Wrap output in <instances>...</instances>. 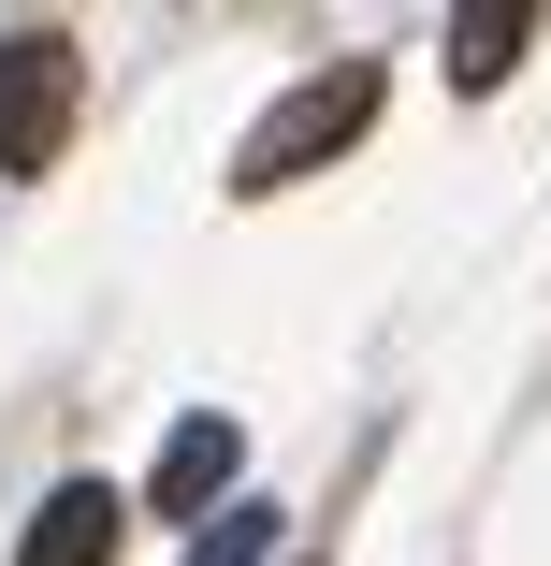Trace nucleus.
Returning <instances> with one entry per match:
<instances>
[{"label": "nucleus", "instance_id": "4", "mask_svg": "<svg viewBox=\"0 0 551 566\" xmlns=\"http://www.w3.org/2000/svg\"><path fill=\"white\" fill-rule=\"evenodd\" d=\"M117 537H131L117 494H102V480H59V494L15 523V566H117Z\"/></svg>", "mask_w": 551, "mask_h": 566}, {"label": "nucleus", "instance_id": "3", "mask_svg": "<svg viewBox=\"0 0 551 566\" xmlns=\"http://www.w3.org/2000/svg\"><path fill=\"white\" fill-rule=\"evenodd\" d=\"M233 465H247V436L218 421V407H189V421L160 436V480H146V509H160V523H218V494H233Z\"/></svg>", "mask_w": 551, "mask_h": 566}, {"label": "nucleus", "instance_id": "2", "mask_svg": "<svg viewBox=\"0 0 551 566\" xmlns=\"http://www.w3.org/2000/svg\"><path fill=\"white\" fill-rule=\"evenodd\" d=\"M73 132V44L59 30H0V175H44Z\"/></svg>", "mask_w": 551, "mask_h": 566}, {"label": "nucleus", "instance_id": "5", "mask_svg": "<svg viewBox=\"0 0 551 566\" xmlns=\"http://www.w3.org/2000/svg\"><path fill=\"white\" fill-rule=\"evenodd\" d=\"M522 44H537L522 0H465V15H451V87H508V73H522Z\"/></svg>", "mask_w": 551, "mask_h": 566}, {"label": "nucleus", "instance_id": "6", "mask_svg": "<svg viewBox=\"0 0 551 566\" xmlns=\"http://www.w3.org/2000/svg\"><path fill=\"white\" fill-rule=\"evenodd\" d=\"M189 566H276V509H218Z\"/></svg>", "mask_w": 551, "mask_h": 566}, {"label": "nucleus", "instance_id": "1", "mask_svg": "<svg viewBox=\"0 0 551 566\" xmlns=\"http://www.w3.org/2000/svg\"><path fill=\"white\" fill-rule=\"evenodd\" d=\"M363 117H378V59H335V73H305L290 102H262V132H247L233 189H290V175H319L335 146H363Z\"/></svg>", "mask_w": 551, "mask_h": 566}]
</instances>
